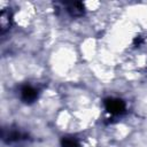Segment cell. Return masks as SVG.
I'll return each instance as SVG.
<instances>
[{
    "label": "cell",
    "mask_w": 147,
    "mask_h": 147,
    "mask_svg": "<svg viewBox=\"0 0 147 147\" xmlns=\"http://www.w3.org/2000/svg\"><path fill=\"white\" fill-rule=\"evenodd\" d=\"M21 99L25 103H32L38 98V90L31 85H23L21 87Z\"/></svg>",
    "instance_id": "3957f363"
},
{
    "label": "cell",
    "mask_w": 147,
    "mask_h": 147,
    "mask_svg": "<svg viewBox=\"0 0 147 147\" xmlns=\"http://www.w3.org/2000/svg\"><path fill=\"white\" fill-rule=\"evenodd\" d=\"M64 7H65L67 13L71 17H80L84 15V5L82 2H78V1L65 2Z\"/></svg>",
    "instance_id": "277c9868"
},
{
    "label": "cell",
    "mask_w": 147,
    "mask_h": 147,
    "mask_svg": "<svg viewBox=\"0 0 147 147\" xmlns=\"http://www.w3.org/2000/svg\"><path fill=\"white\" fill-rule=\"evenodd\" d=\"M28 133L17 130V129H11V130H3L2 131V139L7 142V144H17V142H22L24 140L28 139Z\"/></svg>",
    "instance_id": "7a4b0ae2"
},
{
    "label": "cell",
    "mask_w": 147,
    "mask_h": 147,
    "mask_svg": "<svg viewBox=\"0 0 147 147\" xmlns=\"http://www.w3.org/2000/svg\"><path fill=\"white\" fill-rule=\"evenodd\" d=\"M61 145L62 147H79L78 141L75 138H70V137H65L61 140Z\"/></svg>",
    "instance_id": "8992f818"
},
{
    "label": "cell",
    "mask_w": 147,
    "mask_h": 147,
    "mask_svg": "<svg viewBox=\"0 0 147 147\" xmlns=\"http://www.w3.org/2000/svg\"><path fill=\"white\" fill-rule=\"evenodd\" d=\"M11 25V14L9 10L2 9L1 14H0V29H1V33H5L6 31H8L10 29Z\"/></svg>",
    "instance_id": "5b68a950"
},
{
    "label": "cell",
    "mask_w": 147,
    "mask_h": 147,
    "mask_svg": "<svg viewBox=\"0 0 147 147\" xmlns=\"http://www.w3.org/2000/svg\"><path fill=\"white\" fill-rule=\"evenodd\" d=\"M105 108L111 115H122L125 111V102L118 98H108L105 100Z\"/></svg>",
    "instance_id": "6da1fadb"
}]
</instances>
